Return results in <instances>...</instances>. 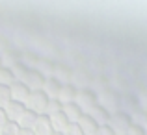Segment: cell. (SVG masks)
<instances>
[{"label":"cell","instance_id":"8","mask_svg":"<svg viewBox=\"0 0 147 135\" xmlns=\"http://www.w3.org/2000/svg\"><path fill=\"white\" fill-rule=\"evenodd\" d=\"M19 126H17V122H9L7 120L6 124L0 128V135H19Z\"/></svg>","mask_w":147,"mask_h":135},{"label":"cell","instance_id":"12","mask_svg":"<svg viewBox=\"0 0 147 135\" xmlns=\"http://www.w3.org/2000/svg\"><path fill=\"white\" fill-rule=\"evenodd\" d=\"M19 135H34L30 130H19Z\"/></svg>","mask_w":147,"mask_h":135},{"label":"cell","instance_id":"9","mask_svg":"<svg viewBox=\"0 0 147 135\" xmlns=\"http://www.w3.org/2000/svg\"><path fill=\"white\" fill-rule=\"evenodd\" d=\"M61 135H84V133L80 132V128H78L76 124H69L67 128L61 132Z\"/></svg>","mask_w":147,"mask_h":135},{"label":"cell","instance_id":"13","mask_svg":"<svg viewBox=\"0 0 147 135\" xmlns=\"http://www.w3.org/2000/svg\"><path fill=\"white\" fill-rule=\"evenodd\" d=\"M52 135H61V133H52Z\"/></svg>","mask_w":147,"mask_h":135},{"label":"cell","instance_id":"3","mask_svg":"<svg viewBox=\"0 0 147 135\" xmlns=\"http://www.w3.org/2000/svg\"><path fill=\"white\" fill-rule=\"evenodd\" d=\"M49 124H50V128H52L54 133H61L69 126V122H67V118L61 115V109H60V111H56V113L49 115Z\"/></svg>","mask_w":147,"mask_h":135},{"label":"cell","instance_id":"7","mask_svg":"<svg viewBox=\"0 0 147 135\" xmlns=\"http://www.w3.org/2000/svg\"><path fill=\"white\" fill-rule=\"evenodd\" d=\"M76 126L80 128V132H82L84 135H93L95 130L99 128V126L93 122V118H90V117H80L78 122H76Z\"/></svg>","mask_w":147,"mask_h":135},{"label":"cell","instance_id":"1","mask_svg":"<svg viewBox=\"0 0 147 135\" xmlns=\"http://www.w3.org/2000/svg\"><path fill=\"white\" fill-rule=\"evenodd\" d=\"M22 104H24V107L28 111H32L34 115H39V113H47L49 98L45 94H41V92H34V94H30Z\"/></svg>","mask_w":147,"mask_h":135},{"label":"cell","instance_id":"5","mask_svg":"<svg viewBox=\"0 0 147 135\" xmlns=\"http://www.w3.org/2000/svg\"><path fill=\"white\" fill-rule=\"evenodd\" d=\"M61 115L67 118L69 124H76V122H78V118L82 117V115H80V111H78V107H76V106H71V104L61 106Z\"/></svg>","mask_w":147,"mask_h":135},{"label":"cell","instance_id":"11","mask_svg":"<svg viewBox=\"0 0 147 135\" xmlns=\"http://www.w3.org/2000/svg\"><path fill=\"white\" fill-rule=\"evenodd\" d=\"M6 122H7V117H6V113H4V109L0 107V128H2Z\"/></svg>","mask_w":147,"mask_h":135},{"label":"cell","instance_id":"10","mask_svg":"<svg viewBox=\"0 0 147 135\" xmlns=\"http://www.w3.org/2000/svg\"><path fill=\"white\" fill-rule=\"evenodd\" d=\"M93 135H114V132H112L108 126H99L97 130H95V133Z\"/></svg>","mask_w":147,"mask_h":135},{"label":"cell","instance_id":"2","mask_svg":"<svg viewBox=\"0 0 147 135\" xmlns=\"http://www.w3.org/2000/svg\"><path fill=\"white\" fill-rule=\"evenodd\" d=\"M4 113H6L7 120L9 122H17L19 117L22 115V111L26 109V107H22V102H15V100H9V102L6 104V106L2 107Z\"/></svg>","mask_w":147,"mask_h":135},{"label":"cell","instance_id":"4","mask_svg":"<svg viewBox=\"0 0 147 135\" xmlns=\"http://www.w3.org/2000/svg\"><path fill=\"white\" fill-rule=\"evenodd\" d=\"M34 135H52V128L49 124V118H43V117H37L36 122H34L32 130H30Z\"/></svg>","mask_w":147,"mask_h":135},{"label":"cell","instance_id":"6","mask_svg":"<svg viewBox=\"0 0 147 135\" xmlns=\"http://www.w3.org/2000/svg\"><path fill=\"white\" fill-rule=\"evenodd\" d=\"M36 118H37V115H34L32 111L24 109V111H22V115L19 117V120H17V126H19L21 130H32Z\"/></svg>","mask_w":147,"mask_h":135}]
</instances>
